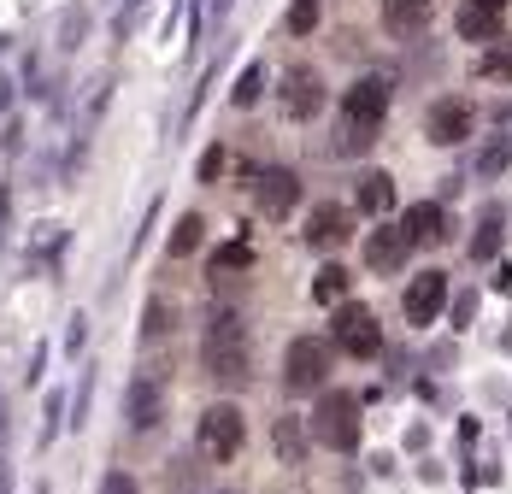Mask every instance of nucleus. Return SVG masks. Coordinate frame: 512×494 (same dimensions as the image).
Wrapping results in <instances>:
<instances>
[{
	"label": "nucleus",
	"mask_w": 512,
	"mask_h": 494,
	"mask_svg": "<svg viewBox=\"0 0 512 494\" xmlns=\"http://www.w3.org/2000/svg\"><path fill=\"white\" fill-rule=\"evenodd\" d=\"M201 365H206V377H212V383H224V389L248 383V371H254V347H248V330H242V318H236V312H218V318L206 324Z\"/></svg>",
	"instance_id": "f257e3e1"
},
{
	"label": "nucleus",
	"mask_w": 512,
	"mask_h": 494,
	"mask_svg": "<svg viewBox=\"0 0 512 494\" xmlns=\"http://www.w3.org/2000/svg\"><path fill=\"white\" fill-rule=\"evenodd\" d=\"M307 430L318 436V447H330V453H354L359 447V400L354 395H318Z\"/></svg>",
	"instance_id": "f03ea898"
},
{
	"label": "nucleus",
	"mask_w": 512,
	"mask_h": 494,
	"mask_svg": "<svg viewBox=\"0 0 512 494\" xmlns=\"http://www.w3.org/2000/svg\"><path fill=\"white\" fill-rule=\"evenodd\" d=\"M330 383V342L324 336H295L283 353V389L289 395H318Z\"/></svg>",
	"instance_id": "7ed1b4c3"
},
{
	"label": "nucleus",
	"mask_w": 512,
	"mask_h": 494,
	"mask_svg": "<svg viewBox=\"0 0 512 494\" xmlns=\"http://www.w3.org/2000/svg\"><path fill=\"white\" fill-rule=\"evenodd\" d=\"M248 442V424H242V406H230V400H218V406H206L201 412V453L206 459H218V465H230L236 453Z\"/></svg>",
	"instance_id": "20e7f679"
},
{
	"label": "nucleus",
	"mask_w": 512,
	"mask_h": 494,
	"mask_svg": "<svg viewBox=\"0 0 512 494\" xmlns=\"http://www.w3.org/2000/svg\"><path fill=\"white\" fill-rule=\"evenodd\" d=\"M330 336H336V347H342V353H354V359H377V353H383L377 312H371V306H359V300H342V306H336Z\"/></svg>",
	"instance_id": "39448f33"
},
{
	"label": "nucleus",
	"mask_w": 512,
	"mask_h": 494,
	"mask_svg": "<svg viewBox=\"0 0 512 494\" xmlns=\"http://www.w3.org/2000/svg\"><path fill=\"white\" fill-rule=\"evenodd\" d=\"M412 330H430L442 312H448V271H418L407 283V300H401Z\"/></svg>",
	"instance_id": "423d86ee"
},
{
	"label": "nucleus",
	"mask_w": 512,
	"mask_h": 494,
	"mask_svg": "<svg viewBox=\"0 0 512 494\" xmlns=\"http://www.w3.org/2000/svg\"><path fill=\"white\" fill-rule=\"evenodd\" d=\"M342 118L354 124L359 142H365V136H371V130L389 118V83H383V77H359L354 89L342 95Z\"/></svg>",
	"instance_id": "0eeeda50"
},
{
	"label": "nucleus",
	"mask_w": 512,
	"mask_h": 494,
	"mask_svg": "<svg viewBox=\"0 0 512 494\" xmlns=\"http://www.w3.org/2000/svg\"><path fill=\"white\" fill-rule=\"evenodd\" d=\"M424 130H430V142H436V148H460L465 136L477 130V112H471V100L442 95V100H430V118H424Z\"/></svg>",
	"instance_id": "6e6552de"
},
{
	"label": "nucleus",
	"mask_w": 512,
	"mask_h": 494,
	"mask_svg": "<svg viewBox=\"0 0 512 494\" xmlns=\"http://www.w3.org/2000/svg\"><path fill=\"white\" fill-rule=\"evenodd\" d=\"M324 77L312 71V65H289L283 71V112L295 118V124H307V118H318L324 112Z\"/></svg>",
	"instance_id": "1a4fd4ad"
},
{
	"label": "nucleus",
	"mask_w": 512,
	"mask_h": 494,
	"mask_svg": "<svg viewBox=\"0 0 512 494\" xmlns=\"http://www.w3.org/2000/svg\"><path fill=\"white\" fill-rule=\"evenodd\" d=\"M254 206H259V218H289V212L301 206V177H295L289 165H271V171H259Z\"/></svg>",
	"instance_id": "9d476101"
},
{
	"label": "nucleus",
	"mask_w": 512,
	"mask_h": 494,
	"mask_svg": "<svg viewBox=\"0 0 512 494\" xmlns=\"http://www.w3.org/2000/svg\"><path fill=\"white\" fill-rule=\"evenodd\" d=\"M354 236V212L348 206H312V218H307V230H301V242L307 247H318V253H330V247H342Z\"/></svg>",
	"instance_id": "9b49d317"
},
{
	"label": "nucleus",
	"mask_w": 512,
	"mask_h": 494,
	"mask_svg": "<svg viewBox=\"0 0 512 494\" xmlns=\"http://www.w3.org/2000/svg\"><path fill=\"white\" fill-rule=\"evenodd\" d=\"M124 418H130L136 436L159 430V418H165V389H159V377H136V383H130V395H124Z\"/></svg>",
	"instance_id": "f8f14e48"
},
{
	"label": "nucleus",
	"mask_w": 512,
	"mask_h": 494,
	"mask_svg": "<svg viewBox=\"0 0 512 494\" xmlns=\"http://www.w3.org/2000/svg\"><path fill=\"white\" fill-rule=\"evenodd\" d=\"M401 236H407V247H436L448 236V212L436 200H418L407 218H401Z\"/></svg>",
	"instance_id": "ddd939ff"
},
{
	"label": "nucleus",
	"mask_w": 512,
	"mask_h": 494,
	"mask_svg": "<svg viewBox=\"0 0 512 494\" xmlns=\"http://www.w3.org/2000/svg\"><path fill=\"white\" fill-rule=\"evenodd\" d=\"M412 247H407V236L401 230H389V224H377L371 236H365V265L383 277V271H401V259H407Z\"/></svg>",
	"instance_id": "4468645a"
},
{
	"label": "nucleus",
	"mask_w": 512,
	"mask_h": 494,
	"mask_svg": "<svg viewBox=\"0 0 512 494\" xmlns=\"http://www.w3.org/2000/svg\"><path fill=\"white\" fill-rule=\"evenodd\" d=\"M354 206L359 212H371V218H383V212L395 206V177H389V171H365L359 189H354Z\"/></svg>",
	"instance_id": "2eb2a0df"
},
{
	"label": "nucleus",
	"mask_w": 512,
	"mask_h": 494,
	"mask_svg": "<svg viewBox=\"0 0 512 494\" xmlns=\"http://www.w3.org/2000/svg\"><path fill=\"white\" fill-rule=\"evenodd\" d=\"M248 265H254V247L236 236V242H224L212 259H206V277H212V283H230V277H236V271H248Z\"/></svg>",
	"instance_id": "dca6fc26"
},
{
	"label": "nucleus",
	"mask_w": 512,
	"mask_h": 494,
	"mask_svg": "<svg viewBox=\"0 0 512 494\" xmlns=\"http://www.w3.org/2000/svg\"><path fill=\"white\" fill-rule=\"evenodd\" d=\"M430 24V6H418V0H389L383 6V30L389 36H418Z\"/></svg>",
	"instance_id": "f3484780"
},
{
	"label": "nucleus",
	"mask_w": 512,
	"mask_h": 494,
	"mask_svg": "<svg viewBox=\"0 0 512 494\" xmlns=\"http://www.w3.org/2000/svg\"><path fill=\"white\" fill-rule=\"evenodd\" d=\"M460 36H465V42H489V36H501V12H489V6H477V0H465V6H460Z\"/></svg>",
	"instance_id": "a211bd4d"
},
{
	"label": "nucleus",
	"mask_w": 512,
	"mask_h": 494,
	"mask_svg": "<svg viewBox=\"0 0 512 494\" xmlns=\"http://www.w3.org/2000/svg\"><path fill=\"white\" fill-rule=\"evenodd\" d=\"M342 295H348V271H342V265H324V271L312 277V300H318V306H342Z\"/></svg>",
	"instance_id": "6ab92c4d"
},
{
	"label": "nucleus",
	"mask_w": 512,
	"mask_h": 494,
	"mask_svg": "<svg viewBox=\"0 0 512 494\" xmlns=\"http://www.w3.org/2000/svg\"><path fill=\"white\" fill-rule=\"evenodd\" d=\"M171 324H177L171 300H148V312H142V336H148V342H171Z\"/></svg>",
	"instance_id": "aec40b11"
},
{
	"label": "nucleus",
	"mask_w": 512,
	"mask_h": 494,
	"mask_svg": "<svg viewBox=\"0 0 512 494\" xmlns=\"http://www.w3.org/2000/svg\"><path fill=\"white\" fill-rule=\"evenodd\" d=\"M89 36V6H65V24H59V53H77Z\"/></svg>",
	"instance_id": "412c9836"
},
{
	"label": "nucleus",
	"mask_w": 512,
	"mask_h": 494,
	"mask_svg": "<svg viewBox=\"0 0 512 494\" xmlns=\"http://www.w3.org/2000/svg\"><path fill=\"white\" fill-rule=\"evenodd\" d=\"M501 253V212H483L477 236H471V259H495Z\"/></svg>",
	"instance_id": "4be33fe9"
},
{
	"label": "nucleus",
	"mask_w": 512,
	"mask_h": 494,
	"mask_svg": "<svg viewBox=\"0 0 512 494\" xmlns=\"http://www.w3.org/2000/svg\"><path fill=\"white\" fill-rule=\"evenodd\" d=\"M307 424H295V418H277V453L289 459V465H301L307 459V436H301Z\"/></svg>",
	"instance_id": "5701e85b"
},
{
	"label": "nucleus",
	"mask_w": 512,
	"mask_h": 494,
	"mask_svg": "<svg viewBox=\"0 0 512 494\" xmlns=\"http://www.w3.org/2000/svg\"><path fill=\"white\" fill-rule=\"evenodd\" d=\"M201 236H206V224L189 212V218H177V230H171V259H189L195 247H201Z\"/></svg>",
	"instance_id": "b1692460"
},
{
	"label": "nucleus",
	"mask_w": 512,
	"mask_h": 494,
	"mask_svg": "<svg viewBox=\"0 0 512 494\" xmlns=\"http://www.w3.org/2000/svg\"><path fill=\"white\" fill-rule=\"evenodd\" d=\"M318 12H324L318 0H295V6H289V18H283V24H289V36H312V30H318Z\"/></svg>",
	"instance_id": "393cba45"
},
{
	"label": "nucleus",
	"mask_w": 512,
	"mask_h": 494,
	"mask_svg": "<svg viewBox=\"0 0 512 494\" xmlns=\"http://www.w3.org/2000/svg\"><path fill=\"white\" fill-rule=\"evenodd\" d=\"M259 95H265V71H259V65H248V71L236 77V89H230V100H236V106H254Z\"/></svg>",
	"instance_id": "a878e982"
},
{
	"label": "nucleus",
	"mask_w": 512,
	"mask_h": 494,
	"mask_svg": "<svg viewBox=\"0 0 512 494\" xmlns=\"http://www.w3.org/2000/svg\"><path fill=\"white\" fill-rule=\"evenodd\" d=\"M83 342H89V318L71 312V324H65V353H83Z\"/></svg>",
	"instance_id": "bb28decb"
},
{
	"label": "nucleus",
	"mask_w": 512,
	"mask_h": 494,
	"mask_svg": "<svg viewBox=\"0 0 512 494\" xmlns=\"http://www.w3.org/2000/svg\"><path fill=\"white\" fill-rule=\"evenodd\" d=\"M42 424H48V436H42V442H53V436H59V424H65V400H59V389H53L48 406H42Z\"/></svg>",
	"instance_id": "cd10ccee"
},
{
	"label": "nucleus",
	"mask_w": 512,
	"mask_h": 494,
	"mask_svg": "<svg viewBox=\"0 0 512 494\" xmlns=\"http://www.w3.org/2000/svg\"><path fill=\"white\" fill-rule=\"evenodd\" d=\"M101 494H142V483H136L130 471H106V477H101Z\"/></svg>",
	"instance_id": "c85d7f7f"
},
{
	"label": "nucleus",
	"mask_w": 512,
	"mask_h": 494,
	"mask_svg": "<svg viewBox=\"0 0 512 494\" xmlns=\"http://www.w3.org/2000/svg\"><path fill=\"white\" fill-rule=\"evenodd\" d=\"M477 71H483V77H507V71H512V59H507V53H495V59H483Z\"/></svg>",
	"instance_id": "c756f323"
},
{
	"label": "nucleus",
	"mask_w": 512,
	"mask_h": 494,
	"mask_svg": "<svg viewBox=\"0 0 512 494\" xmlns=\"http://www.w3.org/2000/svg\"><path fill=\"white\" fill-rule=\"evenodd\" d=\"M12 489V459H6V447H0V494Z\"/></svg>",
	"instance_id": "7c9ffc66"
},
{
	"label": "nucleus",
	"mask_w": 512,
	"mask_h": 494,
	"mask_svg": "<svg viewBox=\"0 0 512 494\" xmlns=\"http://www.w3.org/2000/svg\"><path fill=\"white\" fill-rule=\"evenodd\" d=\"M224 12H230V0H212V6H206V18H212V24H224Z\"/></svg>",
	"instance_id": "2f4dec72"
},
{
	"label": "nucleus",
	"mask_w": 512,
	"mask_h": 494,
	"mask_svg": "<svg viewBox=\"0 0 512 494\" xmlns=\"http://www.w3.org/2000/svg\"><path fill=\"white\" fill-rule=\"evenodd\" d=\"M477 6H489V12H501V6H507V0H477Z\"/></svg>",
	"instance_id": "473e14b6"
},
{
	"label": "nucleus",
	"mask_w": 512,
	"mask_h": 494,
	"mask_svg": "<svg viewBox=\"0 0 512 494\" xmlns=\"http://www.w3.org/2000/svg\"><path fill=\"white\" fill-rule=\"evenodd\" d=\"M0 447H6V406H0Z\"/></svg>",
	"instance_id": "72a5a7b5"
}]
</instances>
